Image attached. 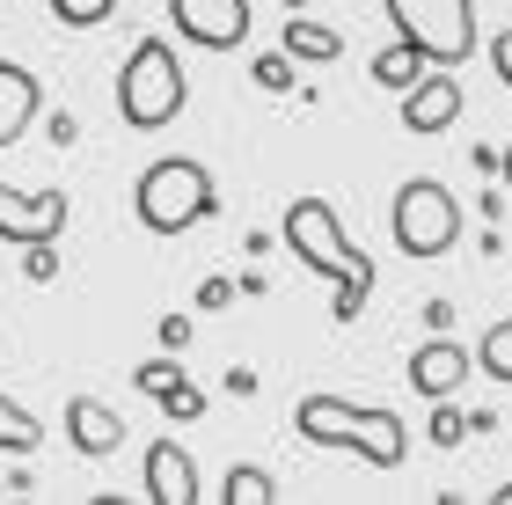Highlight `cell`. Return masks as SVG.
Returning <instances> with one entry per match:
<instances>
[{
    "instance_id": "1",
    "label": "cell",
    "mask_w": 512,
    "mask_h": 505,
    "mask_svg": "<svg viewBox=\"0 0 512 505\" xmlns=\"http://www.w3.org/2000/svg\"><path fill=\"white\" fill-rule=\"evenodd\" d=\"M286 249L308 271H322V279L337 286V323H359L366 315V293H374V257L337 227V213H330V198H293L286 205Z\"/></svg>"
},
{
    "instance_id": "2",
    "label": "cell",
    "mask_w": 512,
    "mask_h": 505,
    "mask_svg": "<svg viewBox=\"0 0 512 505\" xmlns=\"http://www.w3.org/2000/svg\"><path fill=\"white\" fill-rule=\"evenodd\" d=\"M293 432L308 447H337V454H359L374 469H403L410 462V432L395 410H366V403H344V396H308L293 410Z\"/></svg>"
},
{
    "instance_id": "3",
    "label": "cell",
    "mask_w": 512,
    "mask_h": 505,
    "mask_svg": "<svg viewBox=\"0 0 512 505\" xmlns=\"http://www.w3.org/2000/svg\"><path fill=\"white\" fill-rule=\"evenodd\" d=\"M183 103H191V81H183V59L169 52V37L132 44V59L118 66V118L132 132H161L183 118Z\"/></svg>"
},
{
    "instance_id": "4",
    "label": "cell",
    "mask_w": 512,
    "mask_h": 505,
    "mask_svg": "<svg viewBox=\"0 0 512 505\" xmlns=\"http://www.w3.org/2000/svg\"><path fill=\"white\" fill-rule=\"evenodd\" d=\"M132 205H139V227H147V235H191L198 220H213L220 191H213V169L205 162L169 154V162H154L147 176H139Z\"/></svg>"
},
{
    "instance_id": "5",
    "label": "cell",
    "mask_w": 512,
    "mask_h": 505,
    "mask_svg": "<svg viewBox=\"0 0 512 505\" xmlns=\"http://www.w3.org/2000/svg\"><path fill=\"white\" fill-rule=\"evenodd\" d=\"M388 235H395L403 257H447V249L461 242V205H454V191L439 176H410L403 191H395V205H388Z\"/></svg>"
},
{
    "instance_id": "6",
    "label": "cell",
    "mask_w": 512,
    "mask_h": 505,
    "mask_svg": "<svg viewBox=\"0 0 512 505\" xmlns=\"http://www.w3.org/2000/svg\"><path fill=\"white\" fill-rule=\"evenodd\" d=\"M395 37L417 44L432 66H469L476 52V0H381Z\"/></svg>"
},
{
    "instance_id": "7",
    "label": "cell",
    "mask_w": 512,
    "mask_h": 505,
    "mask_svg": "<svg viewBox=\"0 0 512 505\" xmlns=\"http://www.w3.org/2000/svg\"><path fill=\"white\" fill-rule=\"evenodd\" d=\"M169 22L198 52H235L249 37V0H169Z\"/></svg>"
},
{
    "instance_id": "8",
    "label": "cell",
    "mask_w": 512,
    "mask_h": 505,
    "mask_svg": "<svg viewBox=\"0 0 512 505\" xmlns=\"http://www.w3.org/2000/svg\"><path fill=\"white\" fill-rule=\"evenodd\" d=\"M66 227V191H8L0 183V242L30 249V242H59Z\"/></svg>"
},
{
    "instance_id": "9",
    "label": "cell",
    "mask_w": 512,
    "mask_h": 505,
    "mask_svg": "<svg viewBox=\"0 0 512 505\" xmlns=\"http://www.w3.org/2000/svg\"><path fill=\"white\" fill-rule=\"evenodd\" d=\"M469 374H476V352H461L447 330H432V344H417V352H410V388L425 403L461 396V381H469Z\"/></svg>"
},
{
    "instance_id": "10",
    "label": "cell",
    "mask_w": 512,
    "mask_h": 505,
    "mask_svg": "<svg viewBox=\"0 0 512 505\" xmlns=\"http://www.w3.org/2000/svg\"><path fill=\"white\" fill-rule=\"evenodd\" d=\"M66 440H74L81 462H110V454L125 447V418L110 403H96V396H74L66 403Z\"/></svg>"
},
{
    "instance_id": "11",
    "label": "cell",
    "mask_w": 512,
    "mask_h": 505,
    "mask_svg": "<svg viewBox=\"0 0 512 505\" xmlns=\"http://www.w3.org/2000/svg\"><path fill=\"white\" fill-rule=\"evenodd\" d=\"M454 118H461V74H454V66L425 74V81H417L410 96H403V125H410V132H425V140H432V132H447Z\"/></svg>"
},
{
    "instance_id": "12",
    "label": "cell",
    "mask_w": 512,
    "mask_h": 505,
    "mask_svg": "<svg viewBox=\"0 0 512 505\" xmlns=\"http://www.w3.org/2000/svg\"><path fill=\"white\" fill-rule=\"evenodd\" d=\"M147 498L154 505H198V469H191V454H183L176 440H154L147 447Z\"/></svg>"
},
{
    "instance_id": "13",
    "label": "cell",
    "mask_w": 512,
    "mask_h": 505,
    "mask_svg": "<svg viewBox=\"0 0 512 505\" xmlns=\"http://www.w3.org/2000/svg\"><path fill=\"white\" fill-rule=\"evenodd\" d=\"M37 118V74L15 59H0V147H15Z\"/></svg>"
},
{
    "instance_id": "14",
    "label": "cell",
    "mask_w": 512,
    "mask_h": 505,
    "mask_svg": "<svg viewBox=\"0 0 512 505\" xmlns=\"http://www.w3.org/2000/svg\"><path fill=\"white\" fill-rule=\"evenodd\" d=\"M425 66H432V59L417 52V44H403V37H395L388 52H374V81L388 88V96H410V88L425 81Z\"/></svg>"
},
{
    "instance_id": "15",
    "label": "cell",
    "mask_w": 512,
    "mask_h": 505,
    "mask_svg": "<svg viewBox=\"0 0 512 505\" xmlns=\"http://www.w3.org/2000/svg\"><path fill=\"white\" fill-rule=\"evenodd\" d=\"M286 52L293 59H337L344 52V30H330V22H286Z\"/></svg>"
},
{
    "instance_id": "16",
    "label": "cell",
    "mask_w": 512,
    "mask_h": 505,
    "mask_svg": "<svg viewBox=\"0 0 512 505\" xmlns=\"http://www.w3.org/2000/svg\"><path fill=\"white\" fill-rule=\"evenodd\" d=\"M37 440H44V425H37L22 403L0 396V454H37Z\"/></svg>"
},
{
    "instance_id": "17",
    "label": "cell",
    "mask_w": 512,
    "mask_h": 505,
    "mask_svg": "<svg viewBox=\"0 0 512 505\" xmlns=\"http://www.w3.org/2000/svg\"><path fill=\"white\" fill-rule=\"evenodd\" d=\"M220 498H227V505H271V498H278V484H271V476L256 469V462H242V469H227Z\"/></svg>"
},
{
    "instance_id": "18",
    "label": "cell",
    "mask_w": 512,
    "mask_h": 505,
    "mask_svg": "<svg viewBox=\"0 0 512 505\" xmlns=\"http://www.w3.org/2000/svg\"><path fill=\"white\" fill-rule=\"evenodd\" d=\"M476 374H491V381H512V323H491L476 344Z\"/></svg>"
},
{
    "instance_id": "19",
    "label": "cell",
    "mask_w": 512,
    "mask_h": 505,
    "mask_svg": "<svg viewBox=\"0 0 512 505\" xmlns=\"http://www.w3.org/2000/svg\"><path fill=\"white\" fill-rule=\"evenodd\" d=\"M132 381H139V396H154V403H161V396H169V388L183 381V366H176V352H161V359H147V366H139Z\"/></svg>"
},
{
    "instance_id": "20",
    "label": "cell",
    "mask_w": 512,
    "mask_h": 505,
    "mask_svg": "<svg viewBox=\"0 0 512 505\" xmlns=\"http://www.w3.org/2000/svg\"><path fill=\"white\" fill-rule=\"evenodd\" d=\"M110 8H118V0H52V15L66 30H96V22H110Z\"/></svg>"
},
{
    "instance_id": "21",
    "label": "cell",
    "mask_w": 512,
    "mask_h": 505,
    "mask_svg": "<svg viewBox=\"0 0 512 505\" xmlns=\"http://www.w3.org/2000/svg\"><path fill=\"white\" fill-rule=\"evenodd\" d=\"M256 88L286 96V88H293V52H264V59H256Z\"/></svg>"
},
{
    "instance_id": "22",
    "label": "cell",
    "mask_w": 512,
    "mask_h": 505,
    "mask_svg": "<svg viewBox=\"0 0 512 505\" xmlns=\"http://www.w3.org/2000/svg\"><path fill=\"white\" fill-rule=\"evenodd\" d=\"M161 410H169V418H176V425H191V418H198V410H205V388H198V381H176V388H169V396H161Z\"/></svg>"
},
{
    "instance_id": "23",
    "label": "cell",
    "mask_w": 512,
    "mask_h": 505,
    "mask_svg": "<svg viewBox=\"0 0 512 505\" xmlns=\"http://www.w3.org/2000/svg\"><path fill=\"white\" fill-rule=\"evenodd\" d=\"M469 432H461V410H454V396L447 403H432V447H461Z\"/></svg>"
},
{
    "instance_id": "24",
    "label": "cell",
    "mask_w": 512,
    "mask_h": 505,
    "mask_svg": "<svg viewBox=\"0 0 512 505\" xmlns=\"http://www.w3.org/2000/svg\"><path fill=\"white\" fill-rule=\"evenodd\" d=\"M183 344H191V323H183V315H161V352H183Z\"/></svg>"
},
{
    "instance_id": "25",
    "label": "cell",
    "mask_w": 512,
    "mask_h": 505,
    "mask_svg": "<svg viewBox=\"0 0 512 505\" xmlns=\"http://www.w3.org/2000/svg\"><path fill=\"white\" fill-rule=\"evenodd\" d=\"M227 301H235V286H227V279H205V286H198V308H205V315L227 308Z\"/></svg>"
},
{
    "instance_id": "26",
    "label": "cell",
    "mask_w": 512,
    "mask_h": 505,
    "mask_svg": "<svg viewBox=\"0 0 512 505\" xmlns=\"http://www.w3.org/2000/svg\"><path fill=\"white\" fill-rule=\"evenodd\" d=\"M491 66H498V81H505V88H512V30H505V37H498V44H491Z\"/></svg>"
},
{
    "instance_id": "27",
    "label": "cell",
    "mask_w": 512,
    "mask_h": 505,
    "mask_svg": "<svg viewBox=\"0 0 512 505\" xmlns=\"http://www.w3.org/2000/svg\"><path fill=\"white\" fill-rule=\"evenodd\" d=\"M498 169H505V183H512V147H505V154H498Z\"/></svg>"
},
{
    "instance_id": "28",
    "label": "cell",
    "mask_w": 512,
    "mask_h": 505,
    "mask_svg": "<svg viewBox=\"0 0 512 505\" xmlns=\"http://www.w3.org/2000/svg\"><path fill=\"white\" fill-rule=\"evenodd\" d=\"M278 8H286V15H300V8H308V0H278Z\"/></svg>"
}]
</instances>
